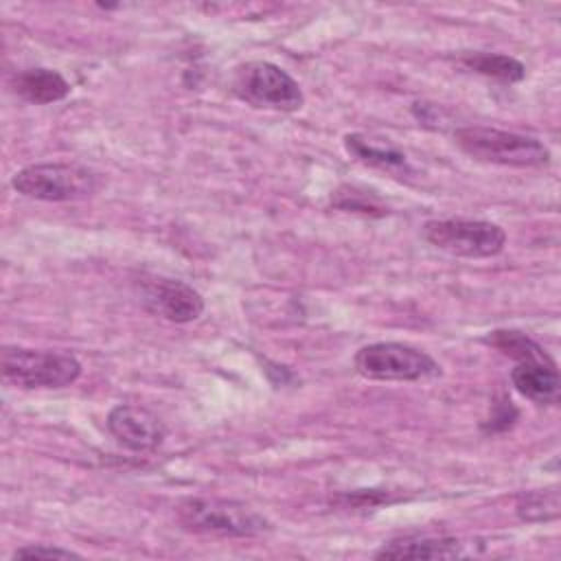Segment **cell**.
Wrapping results in <instances>:
<instances>
[{
    "instance_id": "6da1fadb",
    "label": "cell",
    "mask_w": 561,
    "mask_h": 561,
    "mask_svg": "<svg viewBox=\"0 0 561 561\" xmlns=\"http://www.w3.org/2000/svg\"><path fill=\"white\" fill-rule=\"evenodd\" d=\"M454 142L469 158L489 164L530 169L550 162V149L541 140L517 131L469 125L454 131Z\"/></svg>"
},
{
    "instance_id": "7a4b0ae2",
    "label": "cell",
    "mask_w": 561,
    "mask_h": 561,
    "mask_svg": "<svg viewBox=\"0 0 561 561\" xmlns=\"http://www.w3.org/2000/svg\"><path fill=\"white\" fill-rule=\"evenodd\" d=\"M184 530L213 537H256L270 530V522L254 508L221 497H184L175 508Z\"/></svg>"
},
{
    "instance_id": "3957f363",
    "label": "cell",
    "mask_w": 561,
    "mask_h": 561,
    "mask_svg": "<svg viewBox=\"0 0 561 561\" xmlns=\"http://www.w3.org/2000/svg\"><path fill=\"white\" fill-rule=\"evenodd\" d=\"M11 186L39 202H79L99 191L101 178L79 162H39L20 169L11 178Z\"/></svg>"
},
{
    "instance_id": "277c9868",
    "label": "cell",
    "mask_w": 561,
    "mask_h": 561,
    "mask_svg": "<svg viewBox=\"0 0 561 561\" xmlns=\"http://www.w3.org/2000/svg\"><path fill=\"white\" fill-rule=\"evenodd\" d=\"M81 364L75 355L61 351H37L24 346L2 348V377L4 381L24 388H64L79 379Z\"/></svg>"
},
{
    "instance_id": "5b68a950",
    "label": "cell",
    "mask_w": 561,
    "mask_h": 561,
    "mask_svg": "<svg viewBox=\"0 0 561 561\" xmlns=\"http://www.w3.org/2000/svg\"><path fill=\"white\" fill-rule=\"evenodd\" d=\"M232 92L252 107L296 112L305 105L298 81L272 61H245L232 75Z\"/></svg>"
},
{
    "instance_id": "8992f818",
    "label": "cell",
    "mask_w": 561,
    "mask_h": 561,
    "mask_svg": "<svg viewBox=\"0 0 561 561\" xmlns=\"http://www.w3.org/2000/svg\"><path fill=\"white\" fill-rule=\"evenodd\" d=\"M355 370L379 381H425L440 377V364L425 351L401 342H373L355 353Z\"/></svg>"
},
{
    "instance_id": "52a82bcc",
    "label": "cell",
    "mask_w": 561,
    "mask_h": 561,
    "mask_svg": "<svg viewBox=\"0 0 561 561\" xmlns=\"http://www.w3.org/2000/svg\"><path fill=\"white\" fill-rule=\"evenodd\" d=\"M423 237L434 248L465 259H489L506 245L504 228L484 219H430L423 226Z\"/></svg>"
},
{
    "instance_id": "ba28073f",
    "label": "cell",
    "mask_w": 561,
    "mask_h": 561,
    "mask_svg": "<svg viewBox=\"0 0 561 561\" xmlns=\"http://www.w3.org/2000/svg\"><path fill=\"white\" fill-rule=\"evenodd\" d=\"M140 300L147 311L175 324H186L204 313L202 294L184 280L164 276H140Z\"/></svg>"
},
{
    "instance_id": "9c48e42d",
    "label": "cell",
    "mask_w": 561,
    "mask_h": 561,
    "mask_svg": "<svg viewBox=\"0 0 561 561\" xmlns=\"http://www.w3.org/2000/svg\"><path fill=\"white\" fill-rule=\"evenodd\" d=\"M107 430L129 451H153L167 438L164 423L151 410L129 403L110 410Z\"/></svg>"
},
{
    "instance_id": "30bf717a",
    "label": "cell",
    "mask_w": 561,
    "mask_h": 561,
    "mask_svg": "<svg viewBox=\"0 0 561 561\" xmlns=\"http://www.w3.org/2000/svg\"><path fill=\"white\" fill-rule=\"evenodd\" d=\"M462 546L447 535H403L386 541L375 559H454L465 554Z\"/></svg>"
},
{
    "instance_id": "8fae6325",
    "label": "cell",
    "mask_w": 561,
    "mask_h": 561,
    "mask_svg": "<svg viewBox=\"0 0 561 561\" xmlns=\"http://www.w3.org/2000/svg\"><path fill=\"white\" fill-rule=\"evenodd\" d=\"M511 383L519 394L539 405H552L559 401V373L554 359L517 362L511 370Z\"/></svg>"
},
{
    "instance_id": "7c38bea8",
    "label": "cell",
    "mask_w": 561,
    "mask_h": 561,
    "mask_svg": "<svg viewBox=\"0 0 561 561\" xmlns=\"http://www.w3.org/2000/svg\"><path fill=\"white\" fill-rule=\"evenodd\" d=\"M344 147L353 158H357L362 164H368L373 169L388 171L392 175L412 173L408 156L397 145L388 142V138L383 140V138H373V136L353 131L344 136Z\"/></svg>"
},
{
    "instance_id": "4fadbf2b",
    "label": "cell",
    "mask_w": 561,
    "mask_h": 561,
    "mask_svg": "<svg viewBox=\"0 0 561 561\" xmlns=\"http://www.w3.org/2000/svg\"><path fill=\"white\" fill-rule=\"evenodd\" d=\"M13 92L35 105H48L70 94V83L50 68H26L13 77Z\"/></svg>"
},
{
    "instance_id": "5bb4252c",
    "label": "cell",
    "mask_w": 561,
    "mask_h": 561,
    "mask_svg": "<svg viewBox=\"0 0 561 561\" xmlns=\"http://www.w3.org/2000/svg\"><path fill=\"white\" fill-rule=\"evenodd\" d=\"M467 70L478 72L482 77H491L502 83H519L526 77V66L502 53H486V50H471L462 53L458 59Z\"/></svg>"
},
{
    "instance_id": "9a60e30c",
    "label": "cell",
    "mask_w": 561,
    "mask_h": 561,
    "mask_svg": "<svg viewBox=\"0 0 561 561\" xmlns=\"http://www.w3.org/2000/svg\"><path fill=\"white\" fill-rule=\"evenodd\" d=\"M484 344L502 351L504 355H508L511 359H517V362H530V359H552L543 346H539L533 337H528L526 333L522 331H513V329H495V331H489L484 337H482Z\"/></svg>"
},
{
    "instance_id": "2e32d148",
    "label": "cell",
    "mask_w": 561,
    "mask_h": 561,
    "mask_svg": "<svg viewBox=\"0 0 561 561\" xmlns=\"http://www.w3.org/2000/svg\"><path fill=\"white\" fill-rule=\"evenodd\" d=\"M559 508H561V502H559V489L557 486L522 493L517 497V504H515L517 517L522 522H530V524L557 519Z\"/></svg>"
},
{
    "instance_id": "e0dca14e",
    "label": "cell",
    "mask_w": 561,
    "mask_h": 561,
    "mask_svg": "<svg viewBox=\"0 0 561 561\" xmlns=\"http://www.w3.org/2000/svg\"><path fill=\"white\" fill-rule=\"evenodd\" d=\"M331 204L333 208H340L344 213H362L370 217L388 215V208L381 204V199L375 193L364 191L359 186H351V184H342L340 188H335V193L331 195Z\"/></svg>"
},
{
    "instance_id": "ac0fdd59",
    "label": "cell",
    "mask_w": 561,
    "mask_h": 561,
    "mask_svg": "<svg viewBox=\"0 0 561 561\" xmlns=\"http://www.w3.org/2000/svg\"><path fill=\"white\" fill-rule=\"evenodd\" d=\"M397 497L390 491H381V489H357V491H346V493H337L331 502L337 504L340 508H375L381 504H390Z\"/></svg>"
},
{
    "instance_id": "d6986e66",
    "label": "cell",
    "mask_w": 561,
    "mask_h": 561,
    "mask_svg": "<svg viewBox=\"0 0 561 561\" xmlns=\"http://www.w3.org/2000/svg\"><path fill=\"white\" fill-rule=\"evenodd\" d=\"M519 416V410L513 405V401L508 397H500L493 405H491V414L486 421H482V432L484 434H502L506 430H511L515 425Z\"/></svg>"
},
{
    "instance_id": "ffe728a7",
    "label": "cell",
    "mask_w": 561,
    "mask_h": 561,
    "mask_svg": "<svg viewBox=\"0 0 561 561\" xmlns=\"http://www.w3.org/2000/svg\"><path fill=\"white\" fill-rule=\"evenodd\" d=\"M13 559H81V554L59 548V546H46V543H31L22 546L13 552Z\"/></svg>"
}]
</instances>
